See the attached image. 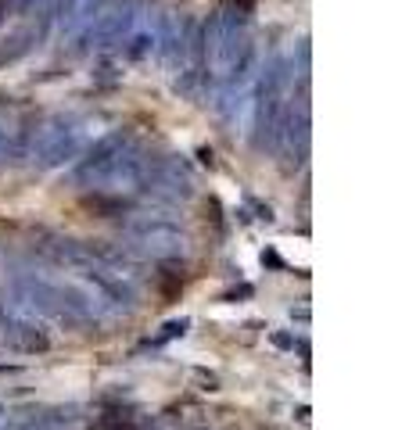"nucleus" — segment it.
Segmentation results:
<instances>
[{
	"mask_svg": "<svg viewBox=\"0 0 409 430\" xmlns=\"http://www.w3.org/2000/svg\"><path fill=\"white\" fill-rule=\"evenodd\" d=\"M14 298L19 309L33 312V315H47L61 326H83L97 320V301L75 280H54L47 273H33V269H19L11 276Z\"/></svg>",
	"mask_w": 409,
	"mask_h": 430,
	"instance_id": "1",
	"label": "nucleus"
},
{
	"mask_svg": "<svg viewBox=\"0 0 409 430\" xmlns=\"http://www.w3.org/2000/svg\"><path fill=\"white\" fill-rule=\"evenodd\" d=\"M191 176H187V169L180 165H169L162 169L159 176H154V194H162L169 201H183V198H191Z\"/></svg>",
	"mask_w": 409,
	"mask_h": 430,
	"instance_id": "4",
	"label": "nucleus"
},
{
	"mask_svg": "<svg viewBox=\"0 0 409 430\" xmlns=\"http://www.w3.org/2000/svg\"><path fill=\"white\" fill-rule=\"evenodd\" d=\"M273 344H280V348H294V337H288V333H273Z\"/></svg>",
	"mask_w": 409,
	"mask_h": 430,
	"instance_id": "7",
	"label": "nucleus"
},
{
	"mask_svg": "<svg viewBox=\"0 0 409 430\" xmlns=\"http://www.w3.org/2000/svg\"><path fill=\"white\" fill-rule=\"evenodd\" d=\"M126 237H130V248L133 254H144L151 262H162V265H172V262H183L187 254L194 251V241L187 226L172 215H133L126 222Z\"/></svg>",
	"mask_w": 409,
	"mask_h": 430,
	"instance_id": "2",
	"label": "nucleus"
},
{
	"mask_svg": "<svg viewBox=\"0 0 409 430\" xmlns=\"http://www.w3.org/2000/svg\"><path fill=\"white\" fill-rule=\"evenodd\" d=\"M140 427V416L130 409V405H104L97 416H93L90 430H137Z\"/></svg>",
	"mask_w": 409,
	"mask_h": 430,
	"instance_id": "5",
	"label": "nucleus"
},
{
	"mask_svg": "<svg viewBox=\"0 0 409 430\" xmlns=\"http://www.w3.org/2000/svg\"><path fill=\"white\" fill-rule=\"evenodd\" d=\"M51 330L40 323V315L25 312V309H8L0 301V348H11V352L22 355H43L51 352Z\"/></svg>",
	"mask_w": 409,
	"mask_h": 430,
	"instance_id": "3",
	"label": "nucleus"
},
{
	"mask_svg": "<svg viewBox=\"0 0 409 430\" xmlns=\"http://www.w3.org/2000/svg\"><path fill=\"white\" fill-rule=\"evenodd\" d=\"M183 330H187V320H172V323L162 326L159 337H151V341H148V348H159V344H165V341H172V337H183Z\"/></svg>",
	"mask_w": 409,
	"mask_h": 430,
	"instance_id": "6",
	"label": "nucleus"
}]
</instances>
